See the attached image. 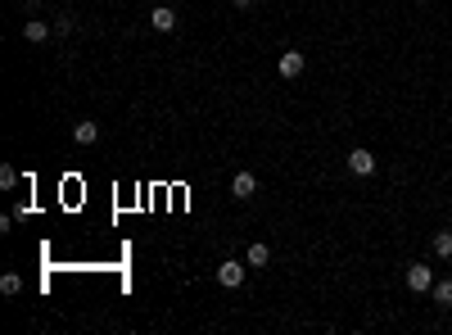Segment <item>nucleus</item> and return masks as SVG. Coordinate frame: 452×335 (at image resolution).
I'll return each instance as SVG.
<instances>
[{
  "label": "nucleus",
  "mask_w": 452,
  "mask_h": 335,
  "mask_svg": "<svg viewBox=\"0 0 452 335\" xmlns=\"http://www.w3.org/2000/svg\"><path fill=\"white\" fill-rule=\"evenodd\" d=\"M407 290H411V294L434 290V272L425 268V263H407Z\"/></svg>",
  "instance_id": "obj_1"
},
{
  "label": "nucleus",
  "mask_w": 452,
  "mask_h": 335,
  "mask_svg": "<svg viewBox=\"0 0 452 335\" xmlns=\"http://www.w3.org/2000/svg\"><path fill=\"white\" fill-rule=\"evenodd\" d=\"M348 173H353V177H371V173H376V154L357 145V150L348 154Z\"/></svg>",
  "instance_id": "obj_2"
},
{
  "label": "nucleus",
  "mask_w": 452,
  "mask_h": 335,
  "mask_svg": "<svg viewBox=\"0 0 452 335\" xmlns=\"http://www.w3.org/2000/svg\"><path fill=\"white\" fill-rule=\"evenodd\" d=\"M231 195H236V199H253V195H258V177H253V173H236V177H231Z\"/></svg>",
  "instance_id": "obj_3"
},
{
  "label": "nucleus",
  "mask_w": 452,
  "mask_h": 335,
  "mask_svg": "<svg viewBox=\"0 0 452 335\" xmlns=\"http://www.w3.org/2000/svg\"><path fill=\"white\" fill-rule=\"evenodd\" d=\"M217 281H222V285H231V290H236V285L245 281V263H240V259H226L222 268H217Z\"/></svg>",
  "instance_id": "obj_4"
},
{
  "label": "nucleus",
  "mask_w": 452,
  "mask_h": 335,
  "mask_svg": "<svg viewBox=\"0 0 452 335\" xmlns=\"http://www.w3.org/2000/svg\"><path fill=\"white\" fill-rule=\"evenodd\" d=\"M303 68H308L303 50H285V54H280V77H299Z\"/></svg>",
  "instance_id": "obj_5"
},
{
  "label": "nucleus",
  "mask_w": 452,
  "mask_h": 335,
  "mask_svg": "<svg viewBox=\"0 0 452 335\" xmlns=\"http://www.w3.org/2000/svg\"><path fill=\"white\" fill-rule=\"evenodd\" d=\"M150 23L159 28V32H172V28H177V14H172V5H159V10H150Z\"/></svg>",
  "instance_id": "obj_6"
},
{
  "label": "nucleus",
  "mask_w": 452,
  "mask_h": 335,
  "mask_svg": "<svg viewBox=\"0 0 452 335\" xmlns=\"http://www.w3.org/2000/svg\"><path fill=\"white\" fill-rule=\"evenodd\" d=\"M73 136H77V145H95V141H100V122L82 118V122L73 127Z\"/></svg>",
  "instance_id": "obj_7"
},
{
  "label": "nucleus",
  "mask_w": 452,
  "mask_h": 335,
  "mask_svg": "<svg viewBox=\"0 0 452 335\" xmlns=\"http://www.w3.org/2000/svg\"><path fill=\"white\" fill-rule=\"evenodd\" d=\"M50 32H54V28H50V23H41V19H27V23H23V36H27V41H45Z\"/></svg>",
  "instance_id": "obj_8"
},
{
  "label": "nucleus",
  "mask_w": 452,
  "mask_h": 335,
  "mask_svg": "<svg viewBox=\"0 0 452 335\" xmlns=\"http://www.w3.org/2000/svg\"><path fill=\"white\" fill-rule=\"evenodd\" d=\"M245 263H249V268H267V263H271V249L267 245H249Z\"/></svg>",
  "instance_id": "obj_9"
},
{
  "label": "nucleus",
  "mask_w": 452,
  "mask_h": 335,
  "mask_svg": "<svg viewBox=\"0 0 452 335\" xmlns=\"http://www.w3.org/2000/svg\"><path fill=\"white\" fill-rule=\"evenodd\" d=\"M434 254H439V259H452V231H434Z\"/></svg>",
  "instance_id": "obj_10"
},
{
  "label": "nucleus",
  "mask_w": 452,
  "mask_h": 335,
  "mask_svg": "<svg viewBox=\"0 0 452 335\" xmlns=\"http://www.w3.org/2000/svg\"><path fill=\"white\" fill-rule=\"evenodd\" d=\"M434 303H443V308L452 303V277L448 281H434Z\"/></svg>",
  "instance_id": "obj_11"
},
{
  "label": "nucleus",
  "mask_w": 452,
  "mask_h": 335,
  "mask_svg": "<svg viewBox=\"0 0 452 335\" xmlns=\"http://www.w3.org/2000/svg\"><path fill=\"white\" fill-rule=\"evenodd\" d=\"M50 28H54V36H68V32H73V14H59Z\"/></svg>",
  "instance_id": "obj_12"
},
{
  "label": "nucleus",
  "mask_w": 452,
  "mask_h": 335,
  "mask_svg": "<svg viewBox=\"0 0 452 335\" xmlns=\"http://www.w3.org/2000/svg\"><path fill=\"white\" fill-rule=\"evenodd\" d=\"M14 182H19V168H14V163H5V168H0V186H5V191H10Z\"/></svg>",
  "instance_id": "obj_13"
},
{
  "label": "nucleus",
  "mask_w": 452,
  "mask_h": 335,
  "mask_svg": "<svg viewBox=\"0 0 452 335\" xmlns=\"http://www.w3.org/2000/svg\"><path fill=\"white\" fill-rule=\"evenodd\" d=\"M0 290H5V294H19V290H23V281L10 272V277H0Z\"/></svg>",
  "instance_id": "obj_14"
},
{
  "label": "nucleus",
  "mask_w": 452,
  "mask_h": 335,
  "mask_svg": "<svg viewBox=\"0 0 452 335\" xmlns=\"http://www.w3.org/2000/svg\"><path fill=\"white\" fill-rule=\"evenodd\" d=\"M231 5H236V10H249V5H253V0H231Z\"/></svg>",
  "instance_id": "obj_15"
}]
</instances>
